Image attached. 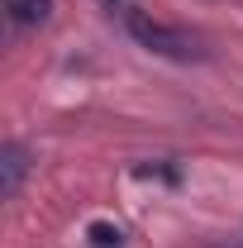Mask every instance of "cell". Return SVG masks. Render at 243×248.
<instances>
[{
	"label": "cell",
	"instance_id": "6da1fadb",
	"mask_svg": "<svg viewBox=\"0 0 243 248\" xmlns=\"http://www.w3.org/2000/svg\"><path fill=\"white\" fill-rule=\"evenodd\" d=\"M129 33L148 48V53H157V58H177V62H196L200 58V43L191 38L186 29H172V24H157V19H148V15H129Z\"/></svg>",
	"mask_w": 243,
	"mask_h": 248
},
{
	"label": "cell",
	"instance_id": "7a4b0ae2",
	"mask_svg": "<svg viewBox=\"0 0 243 248\" xmlns=\"http://www.w3.org/2000/svg\"><path fill=\"white\" fill-rule=\"evenodd\" d=\"M24 172H29L24 148H19V143H5V148H0V196H5V201H10V196H19Z\"/></svg>",
	"mask_w": 243,
	"mask_h": 248
},
{
	"label": "cell",
	"instance_id": "3957f363",
	"mask_svg": "<svg viewBox=\"0 0 243 248\" xmlns=\"http://www.w3.org/2000/svg\"><path fill=\"white\" fill-rule=\"evenodd\" d=\"M53 10V0H10V19L15 24H43Z\"/></svg>",
	"mask_w": 243,
	"mask_h": 248
},
{
	"label": "cell",
	"instance_id": "277c9868",
	"mask_svg": "<svg viewBox=\"0 0 243 248\" xmlns=\"http://www.w3.org/2000/svg\"><path fill=\"white\" fill-rule=\"evenodd\" d=\"M91 244L95 248H124V234L115 224H91Z\"/></svg>",
	"mask_w": 243,
	"mask_h": 248
},
{
	"label": "cell",
	"instance_id": "5b68a950",
	"mask_svg": "<svg viewBox=\"0 0 243 248\" xmlns=\"http://www.w3.org/2000/svg\"><path fill=\"white\" fill-rule=\"evenodd\" d=\"M100 5H120V0H100Z\"/></svg>",
	"mask_w": 243,
	"mask_h": 248
}]
</instances>
